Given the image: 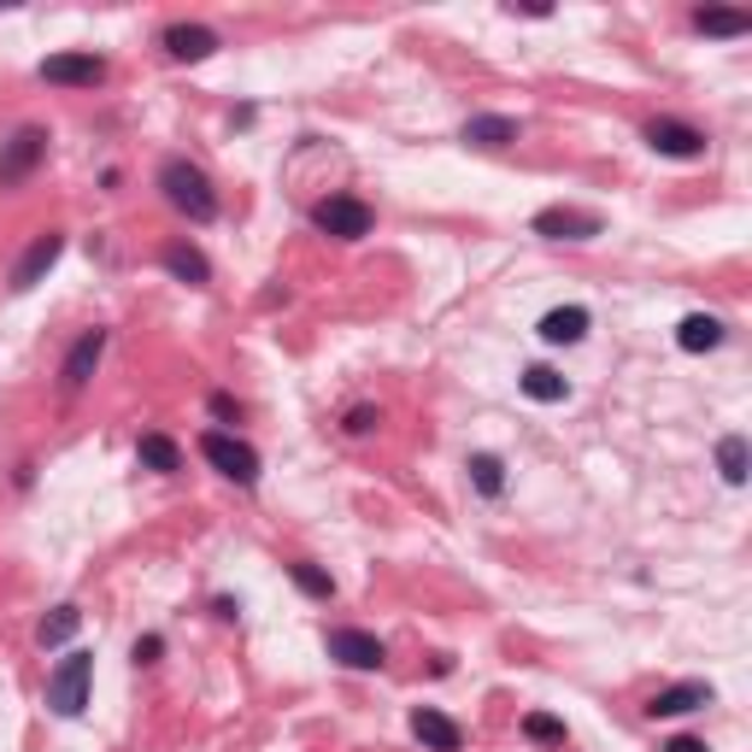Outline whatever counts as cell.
<instances>
[{
	"instance_id": "obj_1",
	"label": "cell",
	"mask_w": 752,
	"mask_h": 752,
	"mask_svg": "<svg viewBox=\"0 0 752 752\" xmlns=\"http://www.w3.org/2000/svg\"><path fill=\"white\" fill-rule=\"evenodd\" d=\"M159 188H165V200L188 218V224H212V218H218V188H212V177H207L200 165H188V159H165Z\"/></svg>"
},
{
	"instance_id": "obj_2",
	"label": "cell",
	"mask_w": 752,
	"mask_h": 752,
	"mask_svg": "<svg viewBox=\"0 0 752 752\" xmlns=\"http://www.w3.org/2000/svg\"><path fill=\"white\" fill-rule=\"evenodd\" d=\"M200 453H207V465H212L218 476H230L235 488H253V483H259V453H253L242 435L207 430V435H200Z\"/></svg>"
},
{
	"instance_id": "obj_3",
	"label": "cell",
	"mask_w": 752,
	"mask_h": 752,
	"mask_svg": "<svg viewBox=\"0 0 752 752\" xmlns=\"http://www.w3.org/2000/svg\"><path fill=\"white\" fill-rule=\"evenodd\" d=\"M89 682H95V653H65L59 671L47 676V706L59 717H77L89 706Z\"/></svg>"
},
{
	"instance_id": "obj_4",
	"label": "cell",
	"mask_w": 752,
	"mask_h": 752,
	"mask_svg": "<svg viewBox=\"0 0 752 752\" xmlns=\"http://www.w3.org/2000/svg\"><path fill=\"white\" fill-rule=\"evenodd\" d=\"M312 224L323 235H335V242H365L376 218H371V207L358 195H323L318 207H312Z\"/></svg>"
},
{
	"instance_id": "obj_5",
	"label": "cell",
	"mask_w": 752,
	"mask_h": 752,
	"mask_svg": "<svg viewBox=\"0 0 752 752\" xmlns=\"http://www.w3.org/2000/svg\"><path fill=\"white\" fill-rule=\"evenodd\" d=\"M646 147L664 159H706V130L682 124V118H653L646 124Z\"/></svg>"
},
{
	"instance_id": "obj_6",
	"label": "cell",
	"mask_w": 752,
	"mask_h": 752,
	"mask_svg": "<svg viewBox=\"0 0 752 752\" xmlns=\"http://www.w3.org/2000/svg\"><path fill=\"white\" fill-rule=\"evenodd\" d=\"M42 82H59V89H100V82H107V59L100 54H47Z\"/></svg>"
},
{
	"instance_id": "obj_7",
	"label": "cell",
	"mask_w": 752,
	"mask_h": 752,
	"mask_svg": "<svg viewBox=\"0 0 752 752\" xmlns=\"http://www.w3.org/2000/svg\"><path fill=\"white\" fill-rule=\"evenodd\" d=\"M323 646H330V659H341L347 671H383L388 664V646L376 635H365V629H330Z\"/></svg>"
},
{
	"instance_id": "obj_8",
	"label": "cell",
	"mask_w": 752,
	"mask_h": 752,
	"mask_svg": "<svg viewBox=\"0 0 752 752\" xmlns=\"http://www.w3.org/2000/svg\"><path fill=\"white\" fill-rule=\"evenodd\" d=\"M42 159H47V130H36V124L19 130V135L7 142V153H0V188H19Z\"/></svg>"
},
{
	"instance_id": "obj_9",
	"label": "cell",
	"mask_w": 752,
	"mask_h": 752,
	"mask_svg": "<svg viewBox=\"0 0 752 752\" xmlns=\"http://www.w3.org/2000/svg\"><path fill=\"white\" fill-rule=\"evenodd\" d=\"M59 253H65V235H59V230H42L36 242L24 247V259L12 265V288H19V295H30V288H36L47 270L59 265Z\"/></svg>"
},
{
	"instance_id": "obj_10",
	"label": "cell",
	"mask_w": 752,
	"mask_h": 752,
	"mask_svg": "<svg viewBox=\"0 0 752 752\" xmlns=\"http://www.w3.org/2000/svg\"><path fill=\"white\" fill-rule=\"evenodd\" d=\"M541 235V242H588V235H600V218L594 212H571V207H546L535 212V224H529Z\"/></svg>"
},
{
	"instance_id": "obj_11",
	"label": "cell",
	"mask_w": 752,
	"mask_h": 752,
	"mask_svg": "<svg viewBox=\"0 0 752 752\" xmlns=\"http://www.w3.org/2000/svg\"><path fill=\"white\" fill-rule=\"evenodd\" d=\"M100 353H107V330L77 335V347L65 353V371H59L65 395H82V388H89V376H95V365H100Z\"/></svg>"
},
{
	"instance_id": "obj_12",
	"label": "cell",
	"mask_w": 752,
	"mask_h": 752,
	"mask_svg": "<svg viewBox=\"0 0 752 752\" xmlns=\"http://www.w3.org/2000/svg\"><path fill=\"white\" fill-rule=\"evenodd\" d=\"M165 54L177 59V65L212 59V54H218V30H207V24H170V30H165Z\"/></svg>"
},
{
	"instance_id": "obj_13",
	"label": "cell",
	"mask_w": 752,
	"mask_h": 752,
	"mask_svg": "<svg viewBox=\"0 0 752 752\" xmlns=\"http://www.w3.org/2000/svg\"><path fill=\"white\" fill-rule=\"evenodd\" d=\"M711 682H676V688H659L653 706H646V717H688L699 706H711Z\"/></svg>"
},
{
	"instance_id": "obj_14",
	"label": "cell",
	"mask_w": 752,
	"mask_h": 752,
	"mask_svg": "<svg viewBox=\"0 0 752 752\" xmlns=\"http://www.w3.org/2000/svg\"><path fill=\"white\" fill-rule=\"evenodd\" d=\"M412 734H418L430 752H458V747H465L458 723H453L447 711H435V706H418V711H412Z\"/></svg>"
},
{
	"instance_id": "obj_15",
	"label": "cell",
	"mask_w": 752,
	"mask_h": 752,
	"mask_svg": "<svg viewBox=\"0 0 752 752\" xmlns=\"http://www.w3.org/2000/svg\"><path fill=\"white\" fill-rule=\"evenodd\" d=\"M458 135H465L471 147H511L523 135V124H518V118H506V112H476V118H465V130H458Z\"/></svg>"
},
{
	"instance_id": "obj_16",
	"label": "cell",
	"mask_w": 752,
	"mask_h": 752,
	"mask_svg": "<svg viewBox=\"0 0 752 752\" xmlns=\"http://www.w3.org/2000/svg\"><path fill=\"white\" fill-rule=\"evenodd\" d=\"M723 335H729V323L711 318V312H688L676 323V347L682 353H711V347H723Z\"/></svg>"
},
{
	"instance_id": "obj_17",
	"label": "cell",
	"mask_w": 752,
	"mask_h": 752,
	"mask_svg": "<svg viewBox=\"0 0 752 752\" xmlns=\"http://www.w3.org/2000/svg\"><path fill=\"white\" fill-rule=\"evenodd\" d=\"M583 335H588V312H583V306H553V312L541 318V341H546V347H576Z\"/></svg>"
},
{
	"instance_id": "obj_18",
	"label": "cell",
	"mask_w": 752,
	"mask_h": 752,
	"mask_svg": "<svg viewBox=\"0 0 752 752\" xmlns=\"http://www.w3.org/2000/svg\"><path fill=\"white\" fill-rule=\"evenodd\" d=\"M165 270H170V277H177V283H212V265H207V253H200V247H188V242H170L165 247Z\"/></svg>"
},
{
	"instance_id": "obj_19",
	"label": "cell",
	"mask_w": 752,
	"mask_h": 752,
	"mask_svg": "<svg viewBox=\"0 0 752 752\" xmlns=\"http://www.w3.org/2000/svg\"><path fill=\"white\" fill-rule=\"evenodd\" d=\"M518 388H523V395L535 400V406H559L564 395H571V383H564L553 365H529V371L518 376Z\"/></svg>"
},
{
	"instance_id": "obj_20",
	"label": "cell",
	"mask_w": 752,
	"mask_h": 752,
	"mask_svg": "<svg viewBox=\"0 0 752 752\" xmlns=\"http://www.w3.org/2000/svg\"><path fill=\"white\" fill-rule=\"evenodd\" d=\"M135 458H142L147 471H159V476H170V471H183V447L170 435H159V430H147L142 441H135Z\"/></svg>"
},
{
	"instance_id": "obj_21",
	"label": "cell",
	"mask_w": 752,
	"mask_h": 752,
	"mask_svg": "<svg viewBox=\"0 0 752 752\" xmlns=\"http://www.w3.org/2000/svg\"><path fill=\"white\" fill-rule=\"evenodd\" d=\"M694 30H706V36H747L752 19L734 7H694Z\"/></svg>"
},
{
	"instance_id": "obj_22",
	"label": "cell",
	"mask_w": 752,
	"mask_h": 752,
	"mask_svg": "<svg viewBox=\"0 0 752 752\" xmlns=\"http://www.w3.org/2000/svg\"><path fill=\"white\" fill-rule=\"evenodd\" d=\"M465 471H471V488L476 494H488V500H500V494H506V465L494 453H471Z\"/></svg>"
},
{
	"instance_id": "obj_23",
	"label": "cell",
	"mask_w": 752,
	"mask_h": 752,
	"mask_svg": "<svg viewBox=\"0 0 752 752\" xmlns=\"http://www.w3.org/2000/svg\"><path fill=\"white\" fill-rule=\"evenodd\" d=\"M77 629H82V611H77V606H54V611L42 618L36 641H42V646H65V641L77 635Z\"/></svg>"
},
{
	"instance_id": "obj_24",
	"label": "cell",
	"mask_w": 752,
	"mask_h": 752,
	"mask_svg": "<svg viewBox=\"0 0 752 752\" xmlns=\"http://www.w3.org/2000/svg\"><path fill=\"white\" fill-rule=\"evenodd\" d=\"M288 576H295V588H300V594H312V600H335V576L323 571V564L300 559V564H288Z\"/></svg>"
},
{
	"instance_id": "obj_25",
	"label": "cell",
	"mask_w": 752,
	"mask_h": 752,
	"mask_svg": "<svg viewBox=\"0 0 752 752\" xmlns=\"http://www.w3.org/2000/svg\"><path fill=\"white\" fill-rule=\"evenodd\" d=\"M717 471H723L729 488L747 483V441H741V435H723V441H717Z\"/></svg>"
},
{
	"instance_id": "obj_26",
	"label": "cell",
	"mask_w": 752,
	"mask_h": 752,
	"mask_svg": "<svg viewBox=\"0 0 752 752\" xmlns=\"http://www.w3.org/2000/svg\"><path fill=\"white\" fill-rule=\"evenodd\" d=\"M523 734H529V741H541V747H564V723H559V717H546V711H529Z\"/></svg>"
},
{
	"instance_id": "obj_27",
	"label": "cell",
	"mask_w": 752,
	"mask_h": 752,
	"mask_svg": "<svg viewBox=\"0 0 752 752\" xmlns=\"http://www.w3.org/2000/svg\"><path fill=\"white\" fill-rule=\"evenodd\" d=\"M376 423H383V418H376L371 406H353V412H347V435H371Z\"/></svg>"
},
{
	"instance_id": "obj_28",
	"label": "cell",
	"mask_w": 752,
	"mask_h": 752,
	"mask_svg": "<svg viewBox=\"0 0 752 752\" xmlns=\"http://www.w3.org/2000/svg\"><path fill=\"white\" fill-rule=\"evenodd\" d=\"M159 653H165V641H159V635H142V641H135V664H153Z\"/></svg>"
},
{
	"instance_id": "obj_29",
	"label": "cell",
	"mask_w": 752,
	"mask_h": 752,
	"mask_svg": "<svg viewBox=\"0 0 752 752\" xmlns=\"http://www.w3.org/2000/svg\"><path fill=\"white\" fill-rule=\"evenodd\" d=\"M212 418H224V423H230V418H242V406H235L230 395H212Z\"/></svg>"
},
{
	"instance_id": "obj_30",
	"label": "cell",
	"mask_w": 752,
	"mask_h": 752,
	"mask_svg": "<svg viewBox=\"0 0 752 752\" xmlns=\"http://www.w3.org/2000/svg\"><path fill=\"white\" fill-rule=\"evenodd\" d=\"M664 752H711V747L694 741V734H676V741H664Z\"/></svg>"
},
{
	"instance_id": "obj_31",
	"label": "cell",
	"mask_w": 752,
	"mask_h": 752,
	"mask_svg": "<svg viewBox=\"0 0 752 752\" xmlns=\"http://www.w3.org/2000/svg\"><path fill=\"white\" fill-rule=\"evenodd\" d=\"M212 611H218V618H224V623H235V618H242V606H235L230 594H218V600H212Z\"/></svg>"
}]
</instances>
